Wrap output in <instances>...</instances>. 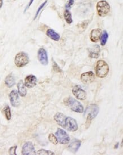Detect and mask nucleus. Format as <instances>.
Instances as JSON below:
<instances>
[{
  "instance_id": "f257e3e1",
  "label": "nucleus",
  "mask_w": 123,
  "mask_h": 155,
  "mask_svg": "<svg viewBox=\"0 0 123 155\" xmlns=\"http://www.w3.org/2000/svg\"><path fill=\"white\" fill-rule=\"evenodd\" d=\"M64 103L66 106L76 113H84V108L82 105L78 101L75 100L73 97H69L65 98Z\"/></svg>"
},
{
  "instance_id": "f03ea898",
  "label": "nucleus",
  "mask_w": 123,
  "mask_h": 155,
  "mask_svg": "<svg viewBox=\"0 0 123 155\" xmlns=\"http://www.w3.org/2000/svg\"><path fill=\"white\" fill-rule=\"evenodd\" d=\"M109 66L104 60H99L95 66L96 75L99 78H104L108 75Z\"/></svg>"
},
{
  "instance_id": "7ed1b4c3",
  "label": "nucleus",
  "mask_w": 123,
  "mask_h": 155,
  "mask_svg": "<svg viewBox=\"0 0 123 155\" xmlns=\"http://www.w3.org/2000/svg\"><path fill=\"white\" fill-rule=\"evenodd\" d=\"M97 10L99 16L104 17L108 14L111 10L110 5L106 0L99 1L97 4Z\"/></svg>"
},
{
  "instance_id": "20e7f679",
  "label": "nucleus",
  "mask_w": 123,
  "mask_h": 155,
  "mask_svg": "<svg viewBox=\"0 0 123 155\" xmlns=\"http://www.w3.org/2000/svg\"><path fill=\"white\" fill-rule=\"evenodd\" d=\"M29 56L26 53L24 52H20L15 56L14 62L17 67L21 68L27 65L29 63Z\"/></svg>"
},
{
  "instance_id": "39448f33",
  "label": "nucleus",
  "mask_w": 123,
  "mask_h": 155,
  "mask_svg": "<svg viewBox=\"0 0 123 155\" xmlns=\"http://www.w3.org/2000/svg\"><path fill=\"white\" fill-rule=\"evenodd\" d=\"M56 136L57 137L58 142L62 144H68L70 141L69 135L61 129H58L56 131Z\"/></svg>"
},
{
  "instance_id": "423d86ee",
  "label": "nucleus",
  "mask_w": 123,
  "mask_h": 155,
  "mask_svg": "<svg viewBox=\"0 0 123 155\" xmlns=\"http://www.w3.org/2000/svg\"><path fill=\"white\" fill-rule=\"evenodd\" d=\"M99 111V108L98 105L96 104H90L85 110L84 116L86 117L87 115H90L93 119L98 114Z\"/></svg>"
},
{
  "instance_id": "0eeeda50",
  "label": "nucleus",
  "mask_w": 123,
  "mask_h": 155,
  "mask_svg": "<svg viewBox=\"0 0 123 155\" xmlns=\"http://www.w3.org/2000/svg\"><path fill=\"white\" fill-rule=\"evenodd\" d=\"M64 129H66L69 131H71V132H74V131H77L78 129V126L77 123V121L72 117L66 116V119H65Z\"/></svg>"
},
{
  "instance_id": "6e6552de",
  "label": "nucleus",
  "mask_w": 123,
  "mask_h": 155,
  "mask_svg": "<svg viewBox=\"0 0 123 155\" xmlns=\"http://www.w3.org/2000/svg\"><path fill=\"white\" fill-rule=\"evenodd\" d=\"M73 94L79 100H85L86 98V93L78 85L74 86L72 90Z\"/></svg>"
},
{
  "instance_id": "1a4fd4ad",
  "label": "nucleus",
  "mask_w": 123,
  "mask_h": 155,
  "mask_svg": "<svg viewBox=\"0 0 123 155\" xmlns=\"http://www.w3.org/2000/svg\"><path fill=\"white\" fill-rule=\"evenodd\" d=\"M22 154L24 155H36L34 146L31 142H27L22 147Z\"/></svg>"
},
{
  "instance_id": "9d476101",
  "label": "nucleus",
  "mask_w": 123,
  "mask_h": 155,
  "mask_svg": "<svg viewBox=\"0 0 123 155\" xmlns=\"http://www.w3.org/2000/svg\"><path fill=\"white\" fill-rule=\"evenodd\" d=\"M38 58L40 63L43 65H48V57L46 50L41 48L38 52Z\"/></svg>"
},
{
  "instance_id": "9b49d317",
  "label": "nucleus",
  "mask_w": 123,
  "mask_h": 155,
  "mask_svg": "<svg viewBox=\"0 0 123 155\" xmlns=\"http://www.w3.org/2000/svg\"><path fill=\"white\" fill-rule=\"evenodd\" d=\"M81 80L85 84H89L95 80V75L91 71L85 72L81 76Z\"/></svg>"
},
{
  "instance_id": "f8f14e48",
  "label": "nucleus",
  "mask_w": 123,
  "mask_h": 155,
  "mask_svg": "<svg viewBox=\"0 0 123 155\" xmlns=\"http://www.w3.org/2000/svg\"><path fill=\"white\" fill-rule=\"evenodd\" d=\"M10 103L13 107H17L20 104V97L17 90H14L10 92L9 95Z\"/></svg>"
},
{
  "instance_id": "ddd939ff",
  "label": "nucleus",
  "mask_w": 123,
  "mask_h": 155,
  "mask_svg": "<svg viewBox=\"0 0 123 155\" xmlns=\"http://www.w3.org/2000/svg\"><path fill=\"white\" fill-rule=\"evenodd\" d=\"M37 79L34 75L27 76L25 79V85L28 88H32L36 85Z\"/></svg>"
},
{
  "instance_id": "4468645a",
  "label": "nucleus",
  "mask_w": 123,
  "mask_h": 155,
  "mask_svg": "<svg viewBox=\"0 0 123 155\" xmlns=\"http://www.w3.org/2000/svg\"><path fill=\"white\" fill-rule=\"evenodd\" d=\"M102 33V31L100 29H95L91 30L90 35L91 41L94 43L98 42L99 40H100Z\"/></svg>"
},
{
  "instance_id": "2eb2a0df",
  "label": "nucleus",
  "mask_w": 123,
  "mask_h": 155,
  "mask_svg": "<svg viewBox=\"0 0 123 155\" xmlns=\"http://www.w3.org/2000/svg\"><path fill=\"white\" fill-rule=\"evenodd\" d=\"M89 57L90 58L97 59L98 58L100 52V49L99 45H94L89 48Z\"/></svg>"
},
{
  "instance_id": "dca6fc26",
  "label": "nucleus",
  "mask_w": 123,
  "mask_h": 155,
  "mask_svg": "<svg viewBox=\"0 0 123 155\" xmlns=\"http://www.w3.org/2000/svg\"><path fill=\"white\" fill-rule=\"evenodd\" d=\"M81 145V141L75 139L71 141L70 144L68 146V149L72 153H75L78 150Z\"/></svg>"
},
{
  "instance_id": "f3484780",
  "label": "nucleus",
  "mask_w": 123,
  "mask_h": 155,
  "mask_svg": "<svg viewBox=\"0 0 123 155\" xmlns=\"http://www.w3.org/2000/svg\"><path fill=\"white\" fill-rule=\"evenodd\" d=\"M66 116L61 113H57L54 116V119L59 125L64 128Z\"/></svg>"
},
{
  "instance_id": "a211bd4d",
  "label": "nucleus",
  "mask_w": 123,
  "mask_h": 155,
  "mask_svg": "<svg viewBox=\"0 0 123 155\" xmlns=\"http://www.w3.org/2000/svg\"><path fill=\"white\" fill-rule=\"evenodd\" d=\"M18 94L21 97H25L27 95V90L25 86V84L22 80L20 81V82L17 84Z\"/></svg>"
},
{
  "instance_id": "6ab92c4d",
  "label": "nucleus",
  "mask_w": 123,
  "mask_h": 155,
  "mask_svg": "<svg viewBox=\"0 0 123 155\" xmlns=\"http://www.w3.org/2000/svg\"><path fill=\"white\" fill-rule=\"evenodd\" d=\"M46 34L49 37V38H51V39L54 40V41H59L60 39V36L59 34L51 29H49L47 31Z\"/></svg>"
},
{
  "instance_id": "aec40b11",
  "label": "nucleus",
  "mask_w": 123,
  "mask_h": 155,
  "mask_svg": "<svg viewBox=\"0 0 123 155\" xmlns=\"http://www.w3.org/2000/svg\"><path fill=\"white\" fill-rule=\"evenodd\" d=\"M5 83L8 88H11L15 85V77H14V76L13 75V74H10L6 77Z\"/></svg>"
},
{
  "instance_id": "412c9836",
  "label": "nucleus",
  "mask_w": 123,
  "mask_h": 155,
  "mask_svg": "<svg viewBox=\"0 0 123 155\" xmlns=\"http://www.w3.org/2000/svg\"><path fill=\"white\" fill-rule=\"evenodd\" d=\"M64 17L68 24H71L73 22L72 14L68 9H65L64 11Z\"/></svg>"
},
{
  "instance_id": "4be33fe9",
  "label": "nucleus",
  "mask_w": 123,
  "mask_h": 155,
  "mask_svg": "<svg viewBox=\"0 0 123 155\" xmlns=\"http://www.w3.org/2000/svg\"><path fill=\"white\" fill-rule=\"evenodd\" d=\"M108 33L104 30L100 36V44L102 46L106 45V44L107 43V42L108 40Z\"/></svg>"
},
{
  "instance_id": "5701e85b",
  "label": "nucleus",
  "mask_w": 123,
  "mask_h": 155,
  "mask_svg": "<svg viewBox=\"0 0 123 155\" xmlns=\"http://www.w3.org/2000/svg\"><path fill=\"white\" fill-rule=\"evenodd\" d=\"M4 113L5 115V117L7 120H9L11 118V114L10 111V107L9 106H6L4 109Z\"/></svg>"
},
{
  "instance_id": "b1692460",
  "label": "nucleus",
  "mask_w": 123,
  "mask_h": 155,
  "mask_svg": "<svg viewBox=\"0 0 123 155\" xmlns=\"http://www.w3.org/2000/svg\"><path fill=\"white\" fill-rule=\"evenodd\" d=\"M48 139L51 143H52L54 145H57L58 143V140L57 139V137L56 135H54V134H50L48 136Z\"/></svg>"
},
{
  "instance_id": "393cba45",
  "label": "nucleus",
  "mask_w": 123,
  "mask_h": 155,
  "mask_svg": "<svg viewBox=\"0 0 123 155\" xmlns=\"http://www.w3.org/2000/svg\"><path fill=\"white\" fill-rule=\"evenodd\" d=\"M36 153L38 155H54V152L50 150H43V149H41L38 150Z\"/></svg>"
},
{
  "instance_id": "a878e982",
  "label": "nucleus",
  "mask_w": 123,
  "mask_h": 155,
  "mask_svg": "<svg viewBox=\"0 0 123 155\" xmlns=\"http://www.w3.org/2000/svg\"><path fill=\"white\" fill-rule=\"evenodd\" d=\"M48 1V0H45L43 4H42L40 5L39 8H38V9L37 10V11H36V14H35V16L34 17V20H35V19L38 17V16L40 12L41 11V10L43 9V8H44L45 6V5L47 4V3Z\"/></svg>"
},
{
  "instance_id": "bb28decb",
  "label": "nucleus",
  "mask_w": 123,
  "mask_h": 155,
  "mask_svg": "<svg viewBox=\"0 0 123 155\" xmlns=\"http://www.w3.org/2000/svg\"><path fill=\"white\" fill-rule=\"evenodd\" d=\"M86 117L87 118V119H86V122L85 126H86V127L88 129V128H89V126H90V124H91V120H92V118H91V116L89 115H87Z\"/></svg>"
},
{
  "instance_id": "cd10ccee",
  "label": "nucleus",
  "mask_w": 123,
  "mask_h": 155,
  "mask_svg": "<svg viewBox=\"0 0 123 155\" xmlns=\"http://www.w3.org/2000/svg\"><path fill=\"white\" fill-rule=\"evenodd\" d=\"M74 0H69L68 1V2L65 5V8L66 9L69 10L70 8H71V7L72 6V5L74 4Z\"/></svg>"
},
{
  "instance_id": "c85d7f7f",
  "label": "nucleus",
  "mask_w": 123,
  "mask_h": 155,
  "mask_svg": "<svg viewBox=\"0 0 123 155\" xmlns=\"http://www.w3.org/2000/svg\"><path fill=\"white\" fill-rule=\"evenodd\" d=\"M17 148V146H14L11 147L9 150V153L10 155H17L16 154V150Z\"/></svg>"
},
{
  "instance_id": "c756f323",
  "label": "nucleus",
  "mask_w": 123,
  "mask_h": 155,
  "mask_svg": "<svg viewBox=\"0 0 123 155\" xmlns=\"http://www.w3.org/2000/svg\"><path fill=\"white\" fill-rule=\"evenodd\" d=\"M54 69L57 72H62L60 68L56 64V63L55 61L54 62Z\"/></svg>"
},
{
  "instance_id": "7c9ffc66",
  "label": "nucleus",
  "mask_w": 123,
  "mask_h": 155,
  "mask_svg": "<svg viewBox=\"0 0 123 155\" xmlns=\"http://www.w3.org/2000/svg\"><path fill=\"white\" fill-rule=\"evenodd\" d=\"M34 0H30V2H29V3L28 4V5L27 6H26V9H25V11H24V12H26L27 10H28L29 8H30V6H31V5L32 4V3H33V2H34Z\"/></svg>"
},
{
  "instance_id": "2f4dec72",
  "label": "nucleus",
  "mask_w": 123,
  "mask_h": 155,
  "mask_svg": "<svg viewBox=\"0 0 123 155\" xmlns=\"http://www.w3.org/2000/svg\"><path fill=\"white\" fill-rule=\"evenodd\" d=\"M2 5H3V0H0V9L1 8Z\"/></svg>"
},
{
  "instance_id": "473e14b6",
  "label": "nucleus",
  "mask_w": 123,
  "mask_h": 155,
  "mask_svg": "<svg viewBox=\"0 0 123 155\" xmlns=\"http://www.w3.org/2000/svg\"><path fill=\"white\" fill-rule=\"evenodd\" d=\"M14 1H15V0H14Z\"/></svg>"
}]
</instances>
